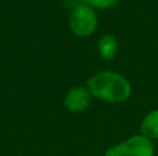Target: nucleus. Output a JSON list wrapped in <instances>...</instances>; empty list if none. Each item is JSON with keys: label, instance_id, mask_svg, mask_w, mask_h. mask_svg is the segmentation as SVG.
I'll list each match as a JSON object with an SVG mask.
<instances>
[{"label": "nucleus", "instance_id": "1", "mask_svg": "<svg viewBox=\"0 0 158 156\" xmlns=\"http://www.w3.org/2000/svg\"><path fill=\"white\" fill-rule=\"evenodd\" d=\"M87 90L90 94L106 102H123L131 97V83L117 72L103 71L93 75L87 80Z\"/></svg>", "mask_w": 158, "mask_h": 156}, {"label": "nucleus", "instance_id": "2", "mask_svg": "<svg viewBox=\"0 0 158 156\" xmlns=\"http://www.w3.org/2000/svg\"><path fill=\"white\" fill-rule=\"evenodd\" d=\"M97 14L94 8L85 3H79L74 7L68 18V25L71 28L72 33L78 37H87L93 35L97 29Z\"/></svg>", "mask_w": 158, "mask_h": 156}, {"label": "nucleus", "instance_id": "3", "mask_svg": "<svg viewBox=\"0 0 158 156\" xmlns=\"http://www.w3.org/2000/svg\"><path fill=\"white\" fill-rule=\"evenodd\" d=\"M104 156H154L151 140L139 134L107 149Z\"/></svg>", "mask_w": 158, "mask_h": 156}, {"label": "nucleus", "instance_id": "4", "mask_svg": "<svg viewBox=\"0 0 158 156\" xmlns=\"http://www.w3.org/2000/svg\"><path fill=\"white\" fill-rule=\"evenodd\" d=\"M90 91L87 87H72L64 98V107L71 113H81L90 105Z\"/></svg>", "mask_w": 158, "mask_h": 156}, {"label": "nucleus", "instance_id": "5", "mask_svg": "<svg viewBox=\"0 0 158 156\" xmlns=\"http://www.w3.org/2000/svg\"><path fill=\"white\" fill-rule=\"evenodd\" d=\"M98 54L104 61H112L118 50V41L112 35H104L97 44Z\"/></svg>", "mask_w": 158, "mask_h": 156}, {"label": "nucleus", "instance_id": "6", "mask_svg": "<svg viewBox=\"0 0 158 156\" xmlns=\"http://www.w3.org/2000/svg\"><path fill=\"white\" fill-rule=\"evenodd\" d=\"M142 135L147 137L148 140H158V109L151 111L146 115L140 124Z\"/></svg>", "mask_w": 158, "mask_h": 156}, {"label": "nucleus", "instance_id": "7", "mask_svg": "<svg viewBox=\"0 0 158 156\" xmlns=\"http://www.w3.org/2000/svg\"><path fill=\"white\" fill-rule=\"evenodd\" d=\"M119 0H82V3L90 6L92 8H100V10H107V8L114 7Z\"/></svg>", "mask_w": 158, "mask_h": 156}]
</instances>
